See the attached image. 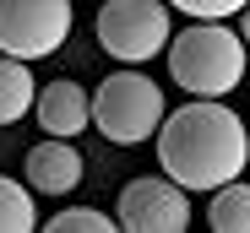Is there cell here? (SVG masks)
<instances>
[{"label":"cell","instance_id":"obj_12","mask_svg":"<svg viewBox=\"0 0 250 233\" xmlns=\"http://www.w3.org/2000/svg\"><path fill=\"white\" fill-rule=\"evenodd\" d=\"M44 228H49V233H114L120 217H104V212H93V206H65V212H55Z\"/></svg>","mask_w":250,"mask_h":233},{"label":"cell","instance_id":"obj_7","mask_svg":"<svg viewBox=\"0 0 250 233\" xmlns=\"http://www.w3.org/2000/svg\"><path fill=\"white\" fill-rule=\"evenodd\" d=\"M22 174H27V184L38 190V196H71L76 179H82V158H76V146L65 136H55V141H38L27 152Z\"/></svg>","mask_w":250,"mask_h":233},{"label":"cell","instance_id":"obj_1","mask_svg":"<svg viewBox=\"0 0 250 233\" xmlns=\"http://www.w3.org/2000/svg\"><path fill=\"white\" fill-rule=\"evenodd\" d=\"M158 163L185 190H218L250 163V125L218 98H196L158 125Z\"/></svg>","mask_w":250,"mask_h":233},{"label":"cell","instance_id":"obj_8","mask_svg":"<svg viewBox=\"0 0 250 233\" xmlns=\"http://www.w3.org/2000/svg\"><path fill=\"white\" fill-rule=\"evenodd\" d=\"M87 120H93V98H87L82 82L60 76V82H49L38 92V125H44V136H76V130H87Z\"/></svg>","mask_w":250,"mask_h":233},{"label":"cell","instance_id":"obj_5","mask_svg":"<svg viewBox=\"0 0 250 233\" xmlns=\"http://www.w3.org/2000/svg\"><path fill=\"white\" fill-rule=\"evenodd\" d=\"M71 38V0H0V54L44 60Z\"/></svg>","mask_w":250,"mask_h":233},{"label":"cell","instance_id":"obj_11","mask_svg":"<svg viewBox=\"0 0 250 233\" xmlns=\"http://www.w3.org/2000/svg\"><path fill=\"white\" fill-rule=\"evenodd\" d=\"M38 228V212H33V184H17L0 174V233H27Z\"/></svg>","mask_w":250,"mask_h":233},{"label":"cell","instance_id":"obj_2","mask_svg":"<svg viewBox=\"0 0 250 233\" xmlns=\"http://www.w3.org/2000/svg\"><path fill=\"white\" fill-rule=\"evenodd\" d=\"M245 33H229L223 22H196L185 33H174L169 44V76L174 87L196 92V98H223L245 82Z\"/></svg>","mask_w":250,"mask_h":233},{"label":"cell","instance_id":"obj_10","mask_svg":"<svg viewBox=\"0 0 250 233\" xmlns=\"http://www.w3.org/2000/svg\"><path fill=\"white\" fill-rule=\"evenodd\" d=\"M207 222H212V233H250V184L245 179L218 184L212 206H207Z\"/></svg>","mask_w":250,"mask_h":233},{"label":"cell","instance_id":"obj_3","mask_svg":"<svg viewBox=\"0 0 250 233\" xmlns=\"http://www.w3.org/2000/svg\"><path fill=\"white\" fill-rule=\"evenodd\" d=\"M93 125L114 141V146H136L147 136H158L163 125V92L158 82H147L142 71H114L93 92Z\"/></svg>","mask_w":250,"mask_h":233},{"label":"cell","instance_id":"obj_4","mask_svg":"<svg viewBox=\"0 0 250 233\" xmlns=\"http://www.w3.org/2000/svg\"><path fill=\"white\" fill-rule=\"evenodd\" d=\"M98 44L125 65L152 60L158 49H169V6L163 0H109L98 11Z\"/></svg>","mask_w":250,"mask_h":233},{"label":"cell","instance_id":"obj_6","mask_svg":"<svg viewBox=\"0 0 250 233\" xmlns=\"http://www.w3.org/2000/svg\"><path fill=\"white\" fill-rule=\"evenodd\" d=\"M114 217H120V228H131V233H185L190 228L185 184L180 179H131L120 190Z\"/></svg>","mask_w":250,"mask_h":233},{"label":"cell","instance_id":"obj_13","mask_svg":"<svg viewBox=\"0 0 250 233\" xmlns=\"http://www.w3.org/2000/svg\"><path fill=\"white\" fill-rule=\"evenodd\" d=\"M245 6H250V0H174V11H185L196 22H223V17H234Z\"/></svg>","mask_w":250,"mask_h":233},{"label":"cell","instance_id":"obj_14","mask_svg":"<svg viewBox=\"0 0 250 233\" xmlns=\"http://www.w3.org/2000/svg\"><path fill=\"white\" fill-rule=\"evenodd\" d=\"M239 33H245V44H250V6L239 11Z\"/></svg>","mask_w":250,"mask_h":233},{"label":"cell","instance_id":"obj_9","mask_svg":"<svg viewBox=\"0 0 250 233\" xmlns=\"http://www.w3.org/2000/svg\"><path fill=\"white\" fill-rule=\"evenodd\" d=\"M27 108H38V87H33L27 60L0 54V125H17Z\"/></svg>","mask_w":250,"mask_h":233}]
</instances>
